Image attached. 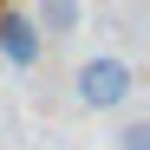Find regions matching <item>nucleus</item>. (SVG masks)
Listing matches in <instances>:
<instances>
[{
	"mask_svg": "<svg viewBox=\"0 0 150 150\" xmlns=\"http://www.w3.org/2000/svg\"><path fill=\"white\" fill-rule=\"evenodd\" d=\"M33 26H39V39H46V46L72 39V33L85 26V0H39V7H33Z\"/></svg>",
	"mask_w": 150,
	"mask_h": 150,
	"instance_id": "nucleus-3",
	"label": "nucleus"
},
{
	"mask_svg": "<svg viewBox=\"0 0 150 150\" xmlns=\"http://www.w3.org/2000/svg\"><path fill=\"white\" fill-rule=\"evenodd\" d=\"M117 150H150V117H124L117 124Z\"/></svg>",
	"mask_w": 150,
	"mask_h": 150,
	"instance_id": "nucleus-4",
	"label": "nucleus"
},
{
	"mask_svg": "<svg viewBox=\"0 0 150 150\" xmlns=\"http://www.w3.org/2000/svg\"><path fill=\"white\" fill-rule=\"evenodd\" d=\"M137 65L124 59V52H91L79 59V72H72V98H79L85 111H124L137 98Z\"/></svg>",
	"mask_w": 150,
	"mask_h": 150,
	"instance_id": "nucleus-1",
	"label": "nucleus"
},
{
	"mask_svg": "<svg viewBox=\"0 0 150 150\" xmlns=\"http://www.w3.org/2000/svg\"><path fill=\"white\" fill-rule=\"evenodd\" d=\"M0 59H7L13 72H33L46 59V39L33 26V13H20V7H0Z\"/></svg>",
	"mask_w": 150,
	"mask_h": 150,
	"instance_id": "nucleus-2",
	"label": "nucleus"
}]
</instances>
